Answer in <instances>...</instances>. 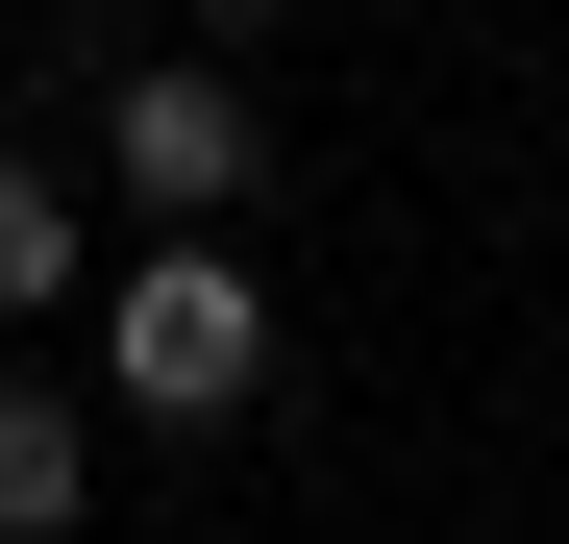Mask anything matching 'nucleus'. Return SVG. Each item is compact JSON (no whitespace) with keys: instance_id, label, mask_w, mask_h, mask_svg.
<instances>
[{"instance_id":"nucleus-1","label":"nucleus","mask_w":569,"mask_h":544,"mask_svg":"<svg viewBox=\"0 0 569 544\" xmlns=\"http://www.w3.org/2000/svg\"><path fill=\"white\" fill-rule=\"evenodd\" d=\"M100 372H124V421H248L272 396V272L223 223H149L100 272Z\"/></svg>"},{"instance_id":"nucleus-2","label":"nucleus","mask_w":569,"mask_h":544,"mask_svg":"<svg viewBox=\"0 0 569 544\" xmlns=\"http://www.w3.org/2000/svg\"><path fill=\"white\" fill-rule=\"evenodd\" d=\"M248 173H272V100H248L223 50L124 74V199H149V223H248Z\"/></svg>"},{"instance_id":"nucleus-3","label":"nucleus","mask_w":569,"mask_h":544,"mask_svg":"<svg viewBox=\"0 0 569 544\" xmlns=\"http://www.w3.org/2000/svg\"><path fill=\"white\" fill-rule=\"evenodd\" d=\"M74 520H100V396L0 372V544H74Z\"/></svg>"},{"instance_id":"nucleus-4","label":"nucleus","mask_w":569,"mask_h":544,"mask_svg":"<svg viewBox=\"0 0 569 544\" xmlns=\"http://www.w3.org/2000/svg\"><path fill=\"white\" fill-rule=\"evenodd\" d=\"M50 298H100V223H74L50 149H0V322H50Z\"/></svg>"},{"instance_id":"nucleus-5","label":"nucleus","mask_w":569,"mask_h":544,"mask_svg":"<svg viewBox=\"0 0 569 544\" xmlns=\"http://www.w3.org/2000/svg\"><path fill=\"white\" fill-rule=\"evenodd\" d=\"M199 26H298V0H199Z\"/></svg>"}]
</instances>
